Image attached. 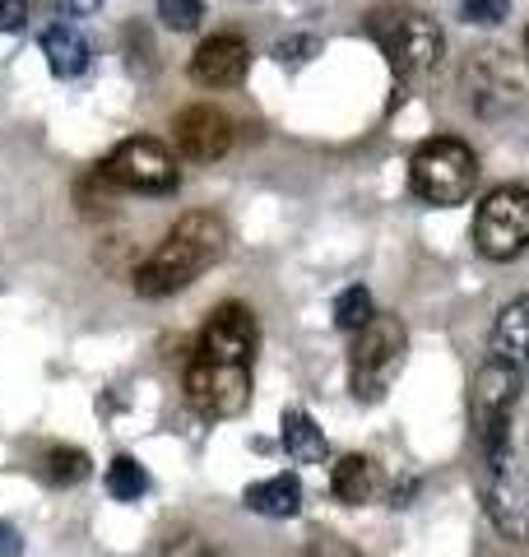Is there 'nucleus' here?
<instances>
[{
	"label": "nucleus",
	"instance_id": "nucleus-1",
	"mask_svg": "<svg viewBox=\"0 0 529 557\" xmlns=\"http://www.w3.org/2000/svg\"><path fill=\"white\" fill-rule=\"evenodd\" d=\"M227 251V223L219 214H182L172 223V233L158 242V251L135 270V293L139 298H172V293L190 288L196 278L219 265Z\"/></svg>",
	"mask_w": 529,
	"mask_h": 557
},
{
	"label": "nucleus",
	"instance_id": "nucleus-2",
	"mask_svg": "<svg viewBox=\"0 0 529 557\" xmlns=\"http://www.w3.org/2000/svg\"><path fill=\"white\" fill-rule=\"evenodd\" d=\"M362 28H367V38L381 47V57L391 61L395 75H428V70L441 61V51H446V38H441L432 14L399 5V0L372 5Z\"/></svg>",
	"mask_w": 529,
	"mask_h": 557
},
{
	"label": "nucleus",
	"instance_id": "nucleus-3",
	"mask_svg": "<svg viewBox=\"0 0 529 557\" xmlns=\"http://www.w3.org/2000/svg\"><path fill=\"white\" fill-rule=\"evenodd\" d=\"M473 182H479V153L455 135L422 139L418 153L409 159V186L422 205L436 209L465 205L473 196Z\"/></svg>",
	"mask_w": 529,
	"mask_h": 557
},
{
	"label": "nucleus",
	"instance_id": "nucleus-4",
	"mask_svg": "<svg viewBox=\"0 0 529 557\" xmlns=\"http://www.w3.org/2000/svg\"><path fill=\"white\" fill-rule=\"evenodd\" d=\"M404 354H409V330L399 317H372L358 339L348 348V386L362 405H377V399L391 395L395 376L404 372Z\"/></svg>",
	"mask_w": 529,
	"mask_h": 557
},
{
	"label": "nucleus",
	"instance_id": "nucleus-5",
	"mask_svg": "<svg viewBox=\"0 0 529 557\" xmlns=\"http://www.w3.org/2000/svg\"><path fill=\"white\" fill-rule=\"evenodd\" d=\"M520 399V368L488 358L469 386V418H473V442L483 460L510 456V413Z\"/></svg>",
	"mask_w": 529,
	"mask_h": 557
},
{
	"label": "nucleus",
	"instance_id": "nucleus-6",
	"mask_svg": "<svg viewBox=\"0 0 529 557\" xmlns=\"http://www.w3.org/2000/svg\"><path fill=\"white\" fill-rule=\"evenodd\" d=\"M473 251L488 260H516L529 251V186L488 190L473 214Z\"/></svg>",
	"mask_w": 529,
	"mask_h": 557
},
{
	"label": "nucleus",
	"instance_id": "nucleus-7",
	"mask_svg": "<svg viewBox=\"0 0 529 557\" xmlns=\"http://www.w3.org/2000/svg\"><path fill=\"white\" fill-rule=\"evenodd\" d=\"M186 399L209 423L237 418L251 405V368H246V362H214V358L196 354L186 368Z\"/></svg>",
	"mask_w": 529,
	"mask_h": 557
},
{
	"label": "nucleus",
	"instance_id": "nucleus-8",
	"mask_svg": "<svg viewBox=\"0 0 529 557\" xmlns=\"http://www.w3.org/2000/svg\"><path fill=\"white\" fill-rule=\"evenodd\" d=\"M102 172L121 190H139V196H163V190H176V182H182V168H176L163 139H153V135L121 139L108 159H102Z\"/></svg>",
	"mask_w": 529,
	"mask_h": 557
},
{
	"label": "nucleus",
	"instance_id": "nucleus-9",
	"mask_svg": "<svg viewBox=\"0 0 529 557\" xmlns=\"http://www.w3.org/2000/svg\"><path fill=\"white\" fill-rule=\"evenodd\" d=\"M479 493H483V511L492 520V530L510 539V544H529V483L516 465V450L497 460H483Z\"/></svg>",
	"mask_w": 529,
	"mask_h": 557
},
{
	"label": "nucleus",
	"instance_id": "nucleus-10",
	"mask_svg": "<svg viewBox=\"0 0 529 557\" xmlns=\"http://www.w3.org/2000/svg\"><path fill=\"white\" fill-rule=\"evenodd\" d=\"M520 98H525V79H520L516 61L497 47L473 51L469 65H465V102L469 108L479 116H502V112L516 108Z\"/></svg>",
	"mask_w": 529,
	"mask_h": 557
},
{
	"label": "nucleus",
	"instance_id": "nucleus-11",
	"mask_svg": "<svg viewBox=\"0 0 529 557\" xmlns=\"http://www.w3.org/2000/svg\"><path fill=\"white\" fill-rule=\"evenodd\" d=\"M256 344H260V330H256V317L251 307L242 302H223L214 317L205 321L200 330V358H214V362H246L251 368L256 358Z\"/></svg>",
	"mask_w": 529,
	"mask_h": 557
},
{
	"label": "nucleus",
	"instance_id": "nucleus-12",
	"mask_svg": "<svg viewBox=\"0 0 529 557\" xmlns=\"http://www.w3.org/2000/svg\"><path fill=\"white\" fill-rule=\"evenodd\" d=\"M176 149L186 153L190 163H214L233 149V121H227L219 108H186L172 121Z\"/></svg>",
	"mask_w": 529,
	"mask_h": 557
},
{
	"label": "nucleus",
	"instance_id": "nucleus-13",
	"mask_svg": "<svg viewBox=\"0 0 529 557\" xmlns=\"http://www.w3.org/2000/svg\"><path fill=\"white\" fill-rule=\"evenodd\" d=\"M246 70H251V47L237 33H214L190 57V79L205 84V89H233V84L246 79Z\"/></svg>",
	"mask_w": 529,
	"mask_h": 557
},
{
	"label": "nucleus",
	"instance_id": "nucleus-14",
	"mask_svg": "<svg viewBox=\"0 0 529 557\" xmlns=\"http://www.w3.org/2000/svg\"><path fill=\"white\" fill-rule=\"evenodd\" d=\"M492 358L506 362V368H529V293L525 298H510L497 321H492V335H488Z\"/></svg>",
	"mask_w": 529,
	"mask_h": 557
},
{
	"label": "nucleus",
	"instance_id": "nucleus-15",
	"mask_svg": "<svg viewBox=\"0 0 529 557\" xmlns=\"http://www.w3.org/2000/svg\"><path fill=\"white\" fill-rule=\"evenodd\" d=\"M385 487V474L372 456H344L340 465L330 469V493L344 502V507H367L377 502Z\"/></svg>",
	"mask_w": 529,
	"mask_h": 557
},
{
	"label": "nucleus",
	"instance_id": "nucleus-16",
	"mask_svg": "<svg viewBox=\"0 0 529 557\" xmlns=\"http://www.w3.org/2000/svg\"><path fill=\"white\" fill-rule=\"evenodd\" d=\"M246 511L256 516H270V520H288L303 511V483H297V474H274V479H260L242 493Z\"/></svg>",
	"mask_w": 529,
	"mask_h": 557
},
{
	"label": "nucleus",
	"instance_id": "nucleus-17",
	"mask_svg": "<svg viewBox=\"0 0 529 557\" xmlns=\"http://www.w3.org/2000/svg\"><path fill=\"white\" fill-rule=\"evenodd\" d=\"M42 57H47V70L57 79H75L88 70V42L70 24H51L42 33Z\"/></svg>",
	"mask_w": 529,
	"mask_h": 557
},
{
	"label": "nucleus",
	"instance_id": "nucleus-18",
	"mask_svg": "<svg viewBox=\"0 0 529 557\" xmlns=\"http://www.w3.org/2000/svg\"><path fill=\"white\" fill-rule=\"evenodd\" d=\"M279 442H284L288 460H297V465H321V460L330 456L325 432L316 428V418H311V413H303V409H288V413H284V428H279Z\"/></svg>",
	"mask_w": 529,
	"mask_h": 557
},
{
	"label": "nucleus",
	"instance_id": "nucleus-19",
	"mask_svg": "<svg viewBox=\"0 0 529 557\" xmlns=\"http://www.w3.org/2000/svg\"><path fill=\"white\" fill-rule=\"evenodd\" d=\"M108 493L116 502H139L149 493V474H145V465H139L135 456H116L108 465Z\"/></svg>",
	"mask_w": 529,
	"mask_h": 557
},
{
	"label": "nucleus",
	"instance_id": "nucleus-20",
	"mask_svg": "<svg viewBox=\"0 0 529 557\" xmlns=\"http://www.w3.org/2000/svg\"><path fill=\"white\" fill-rule=\"evenodd\" d=\"M42 474L57 483V487H75L88 479V456L75 446H51L47 456H42Z\"/></svg>",
	"mask_w": 529,
	"mask_h": 557
},
{
	"label": "nucleus",
	"instance_id": "nucleus-21",
	"mask_svg": "<svg viewBox=\"0 0 529 557\" xmlns=\"http://www.w3.org/2000/svg\"><path fill=\"white\" fill-rule=\"evenodd\" d=\"M372 317H377V307H372V293H367L362 284H353V288H344L340 298H334V325L348 330V335H358Z\"/></svg>",
	"mask_w": 529,
	"mask_h": 557
},
{
	"label": "nucleus",
	"instance_id": "nucleus-22",
	"mask_svg": "<svg viewBox=\"0 0 529 557\" xmlns=\"http://www.w3.org/2000/svg\"><path fill=\"white\" fill-rule=\"evenodd\" d=\"M116 190H121V186L108 177V172L94 168V172H88V177L79 182L75 196H79V209H84V214H108V209L116 205Z\"/></svg>",
	"mask_w": 529,
	"mask_h": 557
},
{
	"label": "nucleus",
	"instance_id": "nucleus-23",
	"mask_svg": "<svg viewBox=\"0 0 529 557\" xmlns=\"http://www.w3.org/2000/svg\"><path fill=\"white\" fill-rule=\"evenodd\" d=\"M205 20V0H158V24L172 33H190Z\"/></svg>",
	"mask_w": 529,
	"mask_h": 557
},
{
	"label": "nucleus",
	"instance_id": "nucleus-24",
	"mask_svg": "<svg viewBox=\"0 0 529 557\" xmlns=\"http://www.w3.org/2000/svg\"><path fill=\"white\" fill-rule=\"evenodd\" d=\"M460 10H465L469 24L492 28V24H502L506 14H510V0H460Z\"/></svg>",
	"mask_w": 529,
	"mask_h": 557
},
{
	"label": "nucleus",
	"instance_id": "nucleus-25",
	"mask_svg": "<svg viewBox=\"0 0 529 557\" xmlns=\"http://www.w3.org/2000/svg\"><path fill=\"white\" fill-rule=\"evenodd\" d=\"M163 557H223L214 544H205L200 534H182V539H172V544L163 548Z\"/></svg>",
	"mask_w": 529,
	"mask_h": 557
},
{
	"label": "nucleus",
	"instance_id": "nucleus-26",
	"mask_svg": "<svg viewBox=\"0 0 529 557\" xmlns=\"http://www.w3.org/2000/svg\"><path fill=\"white\" fill-rule=\"evenodd\" d=\"M316 51H321V38H284V42H279L274 47V57L279 61H307V57H316Z\"/></svg>",
	"mask_w": 529,
	"mask_h": 557
},
{
	"label": "nucleus",
	"instance_id": "nucleus-27",
	"mask_svg": "<svg viewBox=\"0 0 529 557\" xmlns=\"http://www.w3.org/2000/svg\"><path fill=\"white\" fill-rule=\"evenodd\" d=\"M28 24V0H0V33H20Z\"/></svg>",
	"mask_w": 529,
	"mask_h": 557
},
{
	"label": "nucleus",
	"instance_id": "nucleus-28",
	"mask_svg": "<svg viewBox=\"0 0 529 557\" xmlns=\"http://www.w3.org/2000/svg\"><path fill=\"white\" fill-rule=\"evenodd\" d=\"M20 553H24V539H20V530L0 525V557H20Z\"/></svg>",
	"mask_w": 529,
	"mask_h": 557
},
{
	"label": "nucleus",
	"instance_id": "nucleus-29",
	"mask_svg": "<svg viewBox=\"0 0 529 557\" xmlns=\"http://www.w3.org/2000/svg\"><path fill=\"white\" fill-rule=\"evenodd\" d=\"M57 10L61 14H94V10H102V0H57Z\"/></svg>",
	"mask_w": 529,
	"mask_h": 557
},
{
	"label": "nucleus",
	"instance_id": "nucleus-30",
	"mask_svg": "<svg viewBox=\"0 0 529 557\" xmlns=\"http://www.w3.org/2000/svg\"><path fill=\"white\" fill-rule=\"evenodd\" d=\"M311 557H353V553H344V548H316Z\"/></svg>",
	"mask_w": 529,
	"mask_h": 557
},
{
	"label": "nucleus",
	"instance_id": "nucleus-31",
	"mask_svg": "<svg viewBox=\"0 0 529 557\" xmlns=\"http://www.w3.org/2000/svg\"><path fill=\"white\" fill-rule=\"evenodd\" d=\"M525 51H529V33H525Z\"/></svg>",
	"mask_w": 529,
	"mask_h": 557
}]
</instances>
